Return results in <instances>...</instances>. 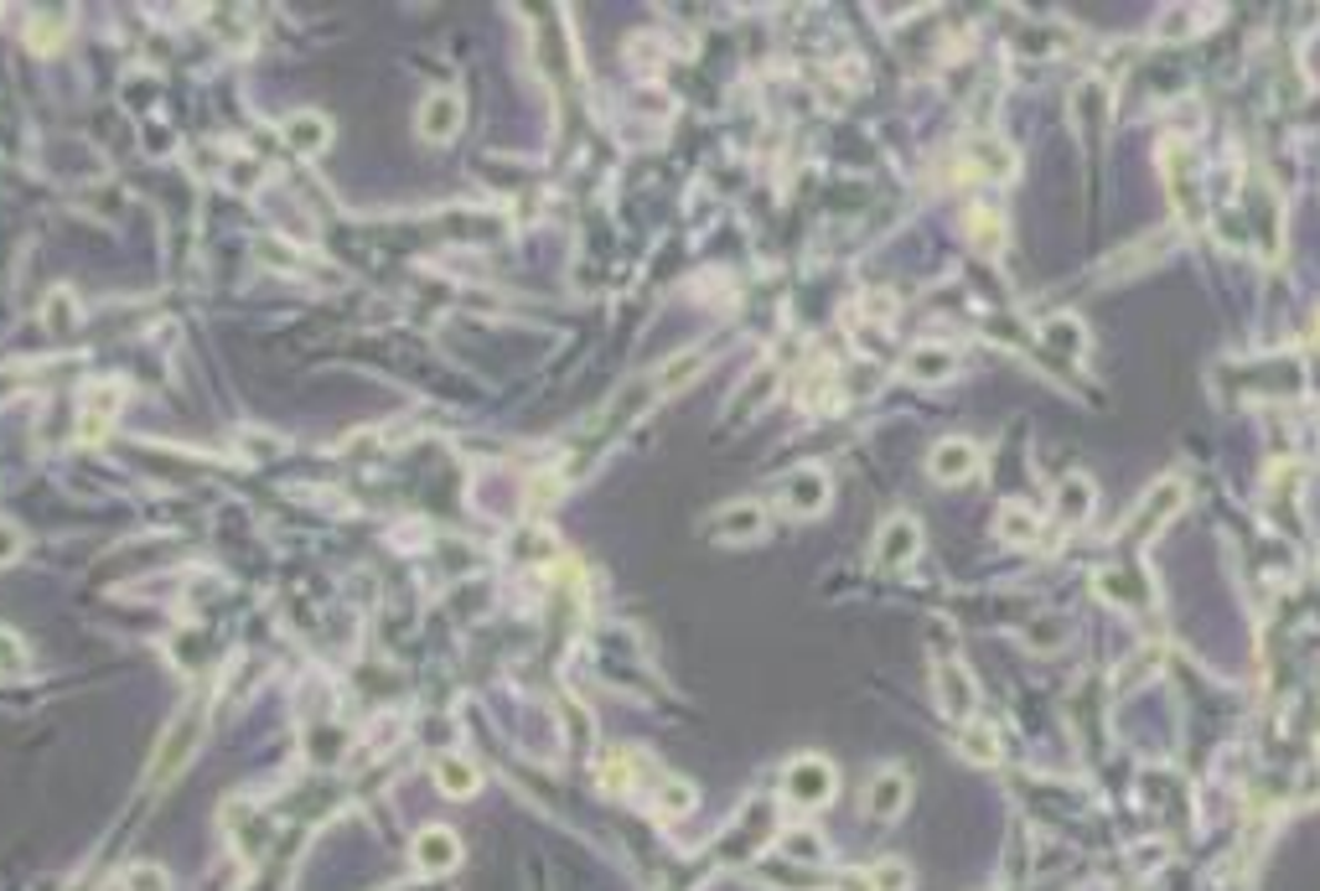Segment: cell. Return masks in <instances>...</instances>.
Returning a JSON list of instances; mask_svg holds the SVG:
<instances>
[{
  "label": "cell",
  "instance_id": "cell-17",
  "mask_svg": "<svg viewBox=\"0 0 1320 891\" xmlns=\"http://www.w3.org/2000/svg\"><path fill=\"white\" fill-rule=\"evenodd\" d=\"M689 809H694V788L678 783V778H668V783L658 788V814L678 819V814H689Z\"/></svg>",
  "mask_w": 1320,
  "mask_h": 891
},
{
  "label": "cell",
  "instance_id": "cell-11",
  "mask_svg": "<svg viewBox=\"0 0 1320 891\" xmlns=\"http://www.w3.org/2000/svg\"><path fill=\"white\" fill-rule=\"evenodd\" d=\"M762 529H766L762 503H735L731 514L715 518V534H721V539H751V534H762Z\"/></svg>",
  "mask_w": 1320,
  "mask_h": 891
},
{
  "label": "cell",
  "instance_id": "cell-23",
  "mask_svg": "<svg viewBox=\"0 0 1320 891\" xmlns=\"http://www.w3.org/2000/svg\"><path fill=\"white\" fill-rule=\"evenodd\" d=\"M875 887L871 891H906V865L901 861H885V865H875Z\"/></svg>",
  "mask_w": 1320,
  "mask_h": 891
},
{
  "label": "cell",
  "instance_id": "cell-2",
  "mask_svg": "<svg viewBox=\"0 0 1320 891\" xmlns=\"http://www.w3.org/2000/svg\"><path fill=\"white\" fill-rule=\"evenodd\" d=\"M828 793H834V772H828V762H818V756H803V762H793L787 768V799L803 803V809H818V803H828Z\"/></svg>",
  "mask_w": 1320,
  "mask_h": 891
},
{
  "label": "cell",
  "instance_id": "cell-13",
  "mask_svg": "<svg viewBox=\"0 0 1320 891\" xmlns=\"http://www.w3.org/2000/svg\"><path fill=\"white\" fill-rule=\"evenodd\" d=\"M1056 508H1062L1066 524H1082V518L1093 514V483H1088V477H1062V487H1056Z\"/></svg>",
  "mask_w": 1320,
  "mask_h": 891
},
{
  "label": "cell",
  "instance_id": "cell-12",
  "mask_svg": "<svg viewBox=\"0 0 1320 891\" xmlns=\"http://www.w3.org/2000/svg\"><path fill=\"white\" fill-rule=\"evenodd\" d=\"M286 136H290V146H296L300 156H316L321 146H327L331 125L321 120V115H311V109H306V115H290V120H286Z\"/></svg>",
  "mask_w": 1320,
  "mask_h": 891
},
{
  "label": "cell",
  "instance_id": "cell-16",
  "mask_svg": "<svg viewBox=\"0 0 1320 891\" xmlns=\"http://www.w3.org/2000/svg\"><path fill=\"white\" fill-rule=\"evenodd\" d=\"M969 234H974L979 249H1000V239H1005V228H1000V212L974 208V212H969Z\"/></svg>",
  "mask_w": 1320,
  "mask_h": 891
},
{
  "label": "cell",
  "instance_id": "cell-22",
  "mask_svg": "<svg viewBox=\"0 0 1320 891\" xmlns=\"http://www.w3.org/2000/svg\"><path fill=\"white\" fill-rule=\"evenodd\" d=\"M818 834H808V830H797V834H782V850L787 855H797V861H818L824 855V845H813Z\"/></svg>",
  "mask_w": 1320,
  "mask_h": 891
},
{
  "label": "cell",
  "instance_id": "cell-21",
  "mask_svg": "<svg viewBox=\"0 0 1320 891\" xmlns=\"http://www.w3.org/2000/svg\"><path fill=\"white\" fill-rule=\"evenodd\" d=\"M1046 337L1056 343V348H1066V353H1078L1082 348V327L1072 317H1056V321H1046Z\"/></svg>",
  "mask_w": 1320,
  "mask_h": 891
},
{
  "label": "cell",
  "instance_id": "cell-1",
  "mask_svg": "<svg viewBox=\"0 0 1320 891\" xmlns=\"http://www.w3.org/2000/svg\"><path fill=\"white\" fill-rule=\"evenodd\" d=\"M409 861H415V871L420 877H450L456 865H461V840L450 830H440V824H430V830L415 834V845H409Z\"/></svg>",
  "mask_w": 1320,
  "mask_h": 891
},
{
  "label": "cell",
  "instance_id": "cell-15",
  "mask_svg": "<svg viewBox=\"0 0 1320 891\" xmlns=\"http://www.w3.org/2000/svg\"><path fill=\"white\" fill-rule=\"evenodd\" d=\"M1035 514L1031 508H1021V503H1010L1005 514H1000V539H1010V544H1031L1035 539Z\"/></svg>",
  "mask_w": 1320,
  "mask_h": 891
},
{
  "label": "cell",
  "instance_id": "cell-18",
  "mask_svg": "<svg viewBox=\"0 0 1320 891\" xmlns=\"http://www.w3.org/2000/svg\"><path fill=\"white\" fill-rule=\"evenodd\" d=\"M27 643L11 633V627H0V674H27Z\"/></svg>",
  "mask_w": 1320,
  "mask_h": 891
},
{
  "label": "cell",
  "instance_id": "cell-9",
  "mask_svg": "<svg viewBox=\"0 0 1320 891\" xmlns=\"http://www.w3.org/2000/svg\"><path fill=\"white\" fill-rule=\"evenodd\" d=\"M937 695H943V705L953 715H974V700H979V690H974V680L963 674V664H943V674H937Z\"/></svg>",
  "mask_w": 1320,
  "mask_h": 891
},
{
  "label": "cell",
  "instance_id": "cell-24",
  "mask_svg": "<svg viewBox=\"0 0 1320 891\" xmlns=\"http://www.w3.org/2000/svg\"><path fill=\"white\" fill-rule=\"evenodd\" d=\"M699 363H705L699 353H684V358H678L674 368H663V389H678V378H689L694 368H699Z\"/></svg>",
  "mask_w": 1320,
  "mask_h": 891
},
{
  "label": "cell",
  "instance_id": "cell-5",
  "mask_svg": "<svg viewBox=\"0 0 1320 891\" xmlns=\"http://www.w3.org/2000/svg\"><path fill=\"white\" fill-rule=\"evenodd\" d=\"M456 125H461V99H456V93L440 89V93H430V99L420 105V136L425 140H436V146H440V140L456 136Z\"/></svg>",
  "mask_w": 1320,
  "mask_h": 891
},
{
  "label": "cell",
  "instance_id": "cell-4",
  "mask_svg": "<svg viewBox=\"0 0 1320 891\" xmlns=\"http://www.w3.org/2000/svg\"><path fill=\"white\" fill-rule=\"evenodd\" d=\"M906 799H912V783H906V772L885 768L871 778V788H865V803H871L875 819H896L901 809H906Z\"/></svg>",
  "mask_w": 1320,
  "mask_h": 891
},
{
  "label": "cell",
  "instance_id": "cell-7",
  "mask_svg": "<svg viewBox=\"0 0 1320 891\" xmlns=\"http://www.w3.org/2000/svg\"><path fill=\"white\" fill-rule=\"evenodd\" d=\"M197 731H202V721H197V711H187L177 721V731L161 741V762H156V778H177L181 768H187V756H192L197 746Z\"/></svg>",
  "mask_w": 1320,
  "mask_h": 891
},
{
  "label": "cell",
  "instance_id": "cell-19",
  "mask_svg": "<svg viewBox=\"0 0 1320 891\" xmlns=\"http://www.w3.org/2000/svg\"><path fill=\"white\" fill-rule=\"evenodd\" d=\"M125 891H171V881H166L161 865L140 861V865H130V871H125Z\"/></svg>",
  "mask_w": 1320,
  "mask_h": 891
},
{
  "label": "cell",
  "instance_id": "cell-6",
  "mask_svg": "<svg viewBox=\"0 0 1320 891\" xmlns=\"http://www.w3.org/2000/svg\"><path fill=\"white\" fill-rule=\"evenodd\" d=\"M916 544H922V529H916V518H906V514H896V518H885V529H881V565H906V560L916 555Z\"/></svg>",
  "mask_w": 1320,
  "mask_h": 891
},
{
  "label": "cell",
  "instance_id": "cell-20",
  "mask_svg": "<svg viewBox=\"0 0 1320 891\" xmlns=\"http://www.w3.org/2000/svg\"><path fill=\"white\" fill-rule=\"evenodd\" d=\"M916 378H943V374H953V353H932V348H922V353H912V363H906Z\"/></svg>",
  "mask_w": 1320,
  "mask_h": 891
},
{
  "label": "cell",
  "instance_id": "cell-14",
  "mask_svg": "<svg viewBox=\"0 0 1320 891\" xmlns=\"http://www.w3.org/2000/svg\"><path fill=\"white\" fill-rule=\"evenodd\" d=\"M959 746H963V756H969V762H994V752H1000L994 731H990V725H979V721H969L959 731Z\"/></svg>",
  "mask_w": 1320,
  "mask_h": 891
},
{
  "label": "cell",
  "instance_id": "cell-8",
  "mask_svg": "<svg viewBox=\"0 0 1320 891\" xmlns=\"http://www.w3.org/2000/svg\"><path fill=\"white\" fill-rule=\"evenodd\" d=\"M782 498H787V508H793V514H818V508L828 503V477H824V472H813V467L793 472V477H787V487H782Z\"/></svg>",
  "mask_w": 1320,
  "mask_h": 891
},
{
  "label": "cell",
  "instance_id": "cell-3",
  "mask_svg": "<svg viewBox=\"0 0 1320 891\" xmlns=\"http://www.w3.org/2000/svg\"><path fill=\"white\" fill-rule=\"evenodd\" d=\"M927 472L937 477V483H969V477L979 472V446L974 440H937V446H932Z\"/></svg>",
  "mask_w": 1320,
  "mask_h": 891
},
{
  "label": "cell",
  "instance_id": "cell-10",
  "mask_svg": "<svg viewBox=\"0 0 1320 891\" xmlns=\"http://www.w3.org/2000/svg\"><path fill=\"white\" fill-rule=\"evenodd\" d=\"M436 783H440V793L446 799H472L482 788V772L466 762V756H440L436 762Z\"/></svg>",
  "mask_w": 1320,
  "mask_h": 891
}]
</instances>
